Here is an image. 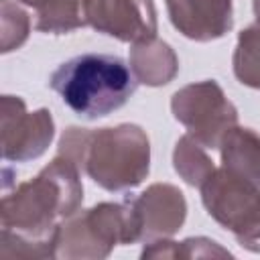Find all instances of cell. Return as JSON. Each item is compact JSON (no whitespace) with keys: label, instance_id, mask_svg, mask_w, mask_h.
I'll use <instances>...</instances> for the list:
<instances>
[{"label":"cell","instance_id":"cell-1","mask_svg":"<svg viewBox=\"0 0 260 260\" xmlns=\"http://www.w3.org/2000/svg\"><path fill=\"white\" fill-rule=\"evenodd\" d=\"M81 169L57 154L37 177L4 193L0 203L2 258H55V232L81 209Z\"/></svg>","mask_w":260,"mask_h":260},{"label":"cell","instance_id":"cell-2","mask_svg":"<svg viewBox=\"0 0 260 260\" xmlns=\"http://www.w3.org/2000/svg\"><path fill=\"white\" fill-rule=\"evenodd\" d=\"M130 65L110 53H81L61 63L49 85L79 118L98 120L120 110L136 91Z\"/></svg>","mask_w":260,"mask_h":260},{"label":"cell","instance_id":"cell-3","mask_svg":"<svg viewBox=\"0 0 260 260\" xmlns=\"http://www.w3.org/2000/svg\"><path fill=\"white\" fill-rule=\"evenodd\" d=\"M140 242V225L132 199L104 201L63 219L55 232V258L95 260L106 258L118 244Z\"/></svg>","mask_w":260,"mask_h":260},{"label":"cell","instance_id":"cell-4","mask_svg":"<svg viewBox=\"0 0 260 260\" xmlns=\"http://www.w3.org/2000/svg\"><path fill=\"white\" fill-rule=\"evenodd\" d=\"M81 171L106 191H126L140 185L150 171V142L136 124L91 130Z\"/></svg>","mask_w":260,"mask_h":260},{"label":"cell","instance_id":"cell-5","mask_svg":"<svg viewBox=\"0 0 260 260\" xmlns=\"http://www.w3.org/2000/svg\"><path fill=\"white\" fill-rule=\"evenodd\" d=\"M199 189L209 217L232 232L242 248L260 254V187L219 167Z\"/></svg>","mask_w":260,"mask_h":260},{"label":"cell","instance_id":"cell-6","mask_svg":"<svg viewBox=\"0 0 260 260\" xmlns=\"http://www.w3.org/2000/svg\"><path fill=\"white\" fill-rule=\"evenodd\" d=\"M171 112L205 148H219L221 138L238 124V110L215 79H203L177 89Z\"/></svg>","mask_w":260,"mask_h":260},{"label":"cell","instance_id":"cell-7","mask_svg":"<svg viewBox=\"0 0 260 260\" xmlns=\"http://www.w3.org/2000/svg\"><path fill=\"white\" fill-rule=\"evenodd\" d=\"M0 136L2 158L26 162L45 154L55 136V122L47 108L28 112L22 98L6 93L0 100Z\"/></svg>","mask_w":260,"mask_h":260},{"label":"cell","instance_id":"cell-8","mask_svg":"<svg viewBox=\"0 0 260 260\" xmlns=\"http://www.w3.org/2000/svg\"><path fill=\"white\" fill-rule=\"evenodd\" d=\"M85 22L122 43H142L156 37L158 20L152 0H83Z\"/></svg>","mask_w":260,"mask_h":260},{"label":"cell","instance_id":"cell-9","mask_svg":"<svg viewBox=\"0 0 260 260\" xmlns=\"http://www.w3.org/2000/svg\"><path fill=\"white\" fill-rule=\"evenodd\" d=\"M130 199L138 217L142 242L175 236L187 217L183 191L169 183H154Z\"/></svg>","mask_w":260,"mask_h":260},{"label":"cell","instance_id":"cell-10","mask_svg":"<svg viewBox=\"0 0 260 260\" xmlns=\"http://www.w3.org/2000/svg\"><path fill=\"white\" fill-rule=\"evenodd\" d=\"M167 10L173 26L197 43L221 39L234 26L232 0H167Z\"/></svg>","mask_w":260,"mask_h":260},{"label":"cell","instance_id":"cell-11","mask_svg":"<svg viewBox=\"0 0 260 260\" xmlns=\"http://www.w3.org/2000/svg\"><path fill=\"white\" fill-rule=\"evenodd\" d=\"M130 69L138 83L158 87L167 85L179 73V59L173 47L160 39L134 43L130 49Z\"/></svg>","mask_w":260,"mask_h":260},{"label":"cell","instance_id":"cell-12","mask_svg":"<svg viewBox=\"0 0 260 260\" xmlns=\"http://www.w3.org/2000/svg\"><path fill=\"white\" fill-rule=\"evenodd\" d=\"M221 167L260 187V134L234 126L219 142Z\"/></svg>","mask_w":260,"mask_h":260},{"label":"cell","instance_id":"cell-13","mask_svg":"<svg viewBox=\"0 0 260 260\" xmlns=\"http://www.w3.org/2000/svg\"><path fill=\"white\" fill-rule=\"evenodd\" d=\"M37 12L35 28L47 35H67L85 26L83 0H16Z\"/></svg>","mask_w":260,"mask_h":260},{"label":"cell","instance_id":"cell-14","mask_svg":"<svg viewBox=\"0 0 260 260\" xmlns=\"http://www.w3.org/2000/svg\"><path fill=\"white\" fill-rule=\"evenodd\" d=\"M173 167L179 177L191 187H201L215 171L213 160L205 152V146L197 142L189 132L183 134L175 144Z\"/></svg>","mask_w":260,"mask_h":260},{"label":"cell","instance_id":"cell-15","mask_svg":"<svg viewBox=\"0 0 260 260\" xmlns=\"http://www.w3.org/2000/svg\"><path fill=\"white\" fill-rule=\"evenodd\" d=\"M232 67L236 79L242 85L260 89V20L258 18L238 35Z\"/></svg>","mask_w":260,"mask_h":260},{"label":"cell","instance_id":"cell-16","mask_svg":"<svg viewBox=\"0 0 260 260\" xmlns=\"http://www.w3.org/2000/svg\"><path fill=\"white\" fill-rule=\"evenodd\" d=\"M30 32L28 12L12 0H0V51L10 53L24 45Z\"/></svg>","mask_w":260,"mask_h":260},{"label":"cell","instance_id":"cell-17","mask_svg":"<svg viewBox=\"0 0 260 260\" xmlns=\"http://www.w3.org/2000/svg\"><path fill=\"white\" fill-rule=\"evenodd\" d=\"M230 256L232 252L221 248L215 240L203 236L177 242V254H175V258H230Z\"/></svg>","mask_w":260,"mask_h":260},{"label":"cell","instance_id":"cell-18","mask_svg":"<svg viewBox=\"0 0 260 260\" xmlns=\"http://www.w3.org/2000/svg\"><path fill=\"white\" fill-rule=\"evenodd\" d=\"M252 6H254V14H256V18L260 20V0H254Z\"/></svg>","mask_w":260,"mask_h":260}]
</instances>
